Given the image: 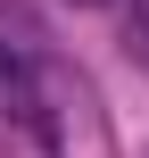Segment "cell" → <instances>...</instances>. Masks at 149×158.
Masks as SVG:
<instances>
[{
    "instance_id": "6da1fadb",
    "label": "cell",
    "mask_w": 149,
    "mask_h": 158,
    "mask_svg": "<svg viewBox=\"0 0 149 158\" xmlns=\"http://www.w3.org/2000/svg\"><path fill=\"white\" fill-rule=\"evenodd\" d=\"M0 117H17V125H33V75L0 50Z\"/></svg>"
},
{
    "instance_id": "3957f363",
    "label": "cell",
    "mask_w": 149,
    "mask_h": 158,
    "mask_svg": "<svg viewBox=\"0 0 149 158\" xmlns=\"http://www.w3.org/2000/svg\"><path fill=\"white\" fill-rule=\"evenodd\" d=\"M75 8H100V0H75Z\"/></svg>"
},
{
    "instance_id": "7a4b0ae2",
    "label": "cell",
    "mask_w": 149,
    "mask_h": 158,
    "mask_svg": "<svg viewBox=\"0 0 149 158\" xmlns=\"http://www.w3.org/2000/svg\"><path fill=\"white\" fill-rule=\"evenodd\" d=\"M124 50H133V67H149V0L124 8Z\"/></svg>"
}]
</instances>
